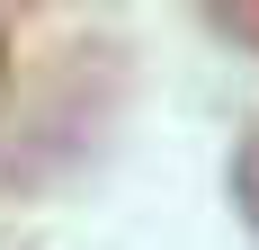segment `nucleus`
<instances>
[{"label":"nucleus","instance_id":"obj_1","mask_svg":"<svg viewBox=\"0 0 259 250\" xmlns=\"http://www.w3.org/2000/svg\"><path fill=\"white\" fill-rule=\"evenodd\" d=\"M233 188H241V215L259 224V134L241 143V161H233Z\"/></svg>","mask_w":259,"mask_h":250}]
</instances>
